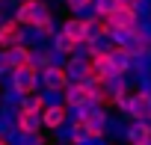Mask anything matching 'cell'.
<instances>
[{"label":"cell","instance_id":"obj_15","mask_svg":"<svg viewBox=\"0 0 151 145\" xmlns=\"http://www.w3.org/2000/svg\"><path fill=\"white\" fill-rule=\"evenodd\" d=\"M92 3H95V0H65V6H68V12H71V15H80V12H83V9H89Z\"/></svg>","mask_w":151,"mask_h":145},{"label":"cell","instance_id":"obj_6","mask_svg":"<svg viewBox=\"0 0 151 145\" xmlns=\"http://www.w3.org/2000/svg\"><path fill=\"white\" fill-rule=\"evenodd\" d=\"M107 21H110L113 30H136V27H139V15H136L133 9H127V6H119Z\"/></svg>","mask_w":151,"mask_h":145},{"label":"cell","instance_id":"obj_9","mask_svg":"<svg viewBox=\"0 0 151 145\" xmlns=\"http://www.w3.org/2000/svg\"><path fill=\"white\" fill-rule=\"evenodd\" d=\"M89 65H92V74H95L98 80L116 77V65H113V56H110V50H107V53H95V56L89 59Z\"/></svg>","mask_w":151,"mask_h":145},{"label":"cell","instance_id":"obj_7","mask_svg":"<svg viewBox=\"0 0 151 145\" xmlns=\"http://www.w3.org/2000/svg\"><path fill=\"white\" fill-rule=\"evenodd\" d=\"M15 130L18 133H42L45 130L42 113H21V110H15Z\"/></svg>","mask_w":151,"mask_h":145},{"label":"cell","instance_id":"obj_14","mask_svg":"<svg viewBox=\"0 0 151 145\" xmlns=\"http://www.w3.org/2000/svg\"><path fill=\"white\" fill-rule=\"evenodd\" d=\"M92 6H95V15H98V18H110V15L119 9V0H95Z\"/></svg>","mask_w":151,"mask_h":145},{"label":"cell","instance_id":"obj_8","mask_svg":"<svg viewBox=\"0 0 151 145\" xmlns=\"http://www.w3.org/2000/svg\"><path fill=\"white\" fill-rule=\"evenodd\" d=\"M89 101H92V95H89V86L86 83H68L65 86V107L77 110V107H83Z\"/></svg>","mask_w":151,"mask_h":145},{"label":"cell","instance_id":"obj_3","mask_svg":"<svg viewBox=\"0 0 151 145\" xmlns=\"http://www.w3.org/2000/svg\"><path fill=\"white\" fill-rule=\"evenodd\" d=\"M42 124H45V130H59V127H65V124H68V107H65V104H50V107H45V110H42Z\"/></svg>","mask_w":151,"mask_h":145},{"label":"cell","instance_id":"obj_13","mask_svg":"<svg viewBox=\"0 0 151 145\" xmlns=\"http://www.w3.org/2000/svg\"><path fill=\"white\" fill-rule=\"evenodd\" d=\"M15 110H21V113H42V110H45V98H42V92L24 95V98L18 101V107H15Z\"/></svg>","mask_w":151,"mask_h":145},{"label":"cell","instance_id":"obj_12","mask_svg":"<svg viewBox=\"0 0 151 145\" xmlns=\"http://www.w3.org/2000/svg\"><path fill=\"white\" fill-rule=\"evenodd\" d=\"M77 45H80V42H74V39H71L68 33H62V30L50 39V47H53L56 53H65V56H71L74 50H77Z\"/></svg>","mask_w":151,"mask_h":145},{"label":"cell","instance_id":"obj_16","mask_svg":"<svg viewBox=\"0 0 151 145\" xmlns=\"http://www.w3.org/2000/svg\"><path fill=\"white\" fill-rule=\"evenodd\" d=\"M9 74V65H6V53L0 50V77H6Z\"/></svg>","mask_w":151,"mask_h":145},{"label":"cell","instance_id":"obj_2","mask_svg":"<svg viewBox=\"0 0 151 145\" xmlns=\"http://www.w3.org/2000/svg\"><path fill=\"white\" fill-rule=\"evenodd\" d=\"M6 83H9V86H15L21 98H24V95H33V92H39V89H42V71H39V68H33V65L18 68V71H12V74H9V80H6Z\"/></svg>","mask_w":151,"mask_h":145},{"label":"cell","instance_id":"obj_17","mask_svg":"<svg viewBox=\"0 0 151 145\" xmlns=\"http://www.w3.org/2000/svg\"><path fill=\"white\" fill-rule=\"evenodd\" d=\"M136 3H139V0H119V6H127V9H133Z\"/></svg>","mask_w":151,"mask_h":145},{"label":"cell","instance_id":"obj_10","mask_svg":"<svg viewBox=\"0 0 151 145\" xmlns=\"http://www.w3.org/2000/svg\"><path fill=\"white\" fill-rule=\"evenodd\" d=\"M3 53H6L9 74L18 71V68H27V65H30V47H27V45H15V47H9V50H3Z\"/></svg>","mask_w":151,"mask_h":145},{"label":"cell","instance_id":"obj_1","mask_svg":"<svg viewBox=\"0 0 151 145\" xmlns=\"http://www.w3.org/2000/svg\"><path fill=\"white\" fill-rule=\"evenodd\" d=\"M15 21L21 27H45L53 21V6L47 0H21L15 9Z\"/></svg>","mask_w":151,"mask_h":145},{"label":"cell","instance_id":"obj_5","mask_svg":"<svg viewBox=\"0 0 151 145\" xmlns=\"http://www.w3.org/2000/svg\"><path fill=\"white\" fill-rule=\"evenodd\" d=\"M65 86H68L65 65H47L42 71V89H65Z\"/></svg>","mask_w":151,"mask_h":145},{"label":"cell","instance_id":"obj_11","mask_svg":"<svg viewBox=\"0 0 151 145\" xmlns=\"http://www.w3.org/2000/svg\"><path fill=\"white\" fill-rule=\"evenodd\" d=\"M86 30H89V21H83L77 15H68L62 21V33H68L74 42H86Z\"/></svg>","mask_w":151,"mask_h":145},{"label":"cell","instance_id":"obj_4","mask_svg":"<svg viewBox=\"0 0 151 145\" xmlns=\"http://www.w3.org/2000/svg\"><path fill=\"white\" fill-rule=\"evenodd\" d=\"M21 36H24V27L15 18L3 21V24H0V50H9V47L21 45Z\"/></svg>","mask_w":151,"mask_h":145}]
</instances>
